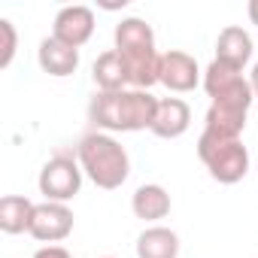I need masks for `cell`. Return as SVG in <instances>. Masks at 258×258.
I'll list each match as a JSON object with an SVG mask.
<instances>
[{"label":"cell","instance_id":"1","mask_svg":"<svg viewBox=\"0 0 258 258\" xmlns=\"http://www.w3.org/2000/svg\"><path fill=\"white\" fill-rule=\"evenodd\" d=\"M155 109L158 97L152 91H97L88 103V121L103 134H134L149 131L155 121Z\"/></svg>","mask_w":258,"mask_h":258},{"label":"cell","instance_id":"2","mask_svg":"<svg viewBox=\"0 0 258 258\" xmlns=\"http://www.w3.org/2000/svg\"><path fill=\"white\" fill-rule=\"evenodd\" d=\"M115 52L121 55L127 73H131V88L149 91L158 82V67H161V55L155 49V31L149 22L143 19H121L115 25Z\"/></svg>","mask_w":258,"mask_h":258},{"label":"cell","instance_id":"3","mask_svg":"<svg viewBox=\"0 0 258 258\" xmlns=\"http://www.w3.org/2000/svg\"><path fill=\"white\" fill-rule=\"evenodd\" d=\"M76 161L82 173L103 191H115L131 176V155L127 149L103 131H91L76 146Z\"/></svg>","mask_w":258,"mask_h":258},{"label":"cell","instance_id":"4","mask_svg":"<svg viewBox=\"0 0 258 258\" xmlns=\"http://www.w3.org/2000/svg\"><path fill=\"white\" fill-rule=\"evenodd\" d=\"M198 158L210 170V176L222 185H237L249 173V149L243 140L231 137H216V134H201L198 137Z\"/></svg>","mask_w":258,"mask_h":258},{"label":"cell","instance_id":"5","mask_svg":"<svg viewBox=\"0 0 258 258\" xmlns=\"http://www.w3.org/2000/svg\"><path fill=\"white\" fill-rule=\"evenodd\" d=\"M204 91L210 94V103H222V106H237V109H249L255 94L249 79L243 76V70H234L222 61L213 58V64L204 70Z\"/></svg>","mask_w":258,"mask_h":258},{"label":"cell","instance_id":"6","mask_svg":"<svg viewBox=\"0 0 258 258\" xmlns=\"http://www.w3.org/2000/svg\"><path fill=\"white\" fill-rule=\"evenodd\" d=\"M82 167H79V161L73 158V155H52L46 164H43V170H40V179H37V185H40V195L46 198V201H52V204H67V201H73L76 195H79V188H82Z\"/></svg>","mask_w":258,"mask_h":258},{"label":"cell","instance_id":"7","mask_svg":"<svg viewBox=\"0 0 258 258\" xmlns=\"http://www.w3.org/2000/svg\"><path fill=\"white\" fill-rule=\"evenodd\" d=\"M28 234L46 246H58L61 240H67L73 234V210L67 204H52V201L37 204Z\"/></svg>","mask_w":258,"mask_h":258},{"label":"cell","instance_id":"8","mask_svg":"<svg viewBox=\"0 0 258 258\" xmlns=\"http://www.w3.org/2000/svg\"><path fill=\"white\" fill-rule=\"evenodd\" d=\"M52 37L70 49H82L94 37V10L82 7V4L58 10V16L52 22Z\"/></svg>","mask_w":258,"mask_h":258},{"label":"cell","instance_id":"9","mask_svg":"<svg viewBox=\"0 0 258 258\" xmlns=\"http://www.w3.org/2000/svg\"><path fill=\"white\" fill-rule=\"evenodd\" d=\"M158 82H161L167 91H173V94H188V91H195L198 82H201V67H198V61H195L188 52L170 49V52L161 55Z\"/></svg>","mask_w":258,"mask_h":258},{"label":"cell","instance_id":"10","mask_svg":"<svg viewBox=\"0 0 258 258\" xmlns=\"http://www.w3.org/2000/svg\"><path fill=\"white\" fill-rule=\"evenodd\" d=\"M188 124H191V106L182 97H164V100H158L155 121L149 131L161 140H176L188 131Z\"/></svg>","mask_w":258,"mask_h":258},{"label":"cell","instance_id":"11","mask_svg":"<svg viewBox=\"0 0 258 258\" xmlns=\"http://www.w3.org/2000/svg\"><path fill=\"white\" fill-rule=\"evenodd\" d=\"M37 61H40L43 73H49L55 79H64V76H73L76 67H79V49H70L61 40L46 37L37 49Z\"/></svg>","mask_w":258,"mask_h":258},{"label":"cell","instance_id":"12","mask_svg":"<svg viewBox=\"0 0 258 258\" xmlns=\"http://www.w3.org/2000/svg\"><path fill=\"white\" fill-rule=\"evenodd\" d=\"M216 61L234 67V70H243L249 61H252V37L240 28V25H228L225 31H219V40H216Z\"/></svg>","mask_w":258,"mask_h":258},{"label":"cell","instance_id":"13","mask_svg":"<svg viewBox=\"0 0 258 258\" xmlns=\"http://www.w3.org/2000/svg\"><path fill=\"white\" fill-rule=\"evenodd\" d=\"M91 79H94L97 91H124L131 85V73H127V67L115 49L97 55V61L91 64Z\"/></svg>","mask_w":258,"mask_h":258},{"label":"cell","instance_id":"14","mask_svg":"<svg viewBox=\"0 0 258 258\" xmlns=\"http://www.w3.org/2000/svg\"><path fill=\"white\" fill-rule=\"evenodd\" d=\"M131 210H134V216L143 219V222H161V219L170 216V195H167L164 185L146 182V185H140V188L134 191Z\"/></svg>","mask_w":258,"mask_h":258},{"label":"cell","instance_id":"15","mask_svg":"<svg viewBox=\"0 0 258 258\" xmlns=\"http://www.w3.org/2000/svg\"><path fill=\"white\" fill-rule=\"evenodd\" d=\"M246 115H249V109H237V106L210 103L207 118H204V131H207V134H216V137H231V140H240V134L246 131Z\"/></svg>","mask_w":258,"mask_h":258},{"label":"cell","instance_id":"16","mask_svg":"<svg viewBox=\"0 0 258 258\" xmlns=\"http://www.w3.org/2000/svg\"><path fill=\"white\" fill-rule=\"evenodd\" d=\"M137 258H179V234L152 225L137 237Z\"/></svg>","mask_w":258,"mask_h":258},{"label":"cell","instance_id":"17","mask_svg":"<svg viewBox=\"0 0 258 258\" xmlns=\"http://www.w3.org/2000/svg\"><path fill=\"white\" fill-rule=\"evenodd\" d=\"M37 204L28 201L25 195H7L0 201V231L4 234H28L34 222Z\"/></svg>","mask_w":258,"mask_h":258},{"label":"cell","instance_id":"18","mask_svg":"<svg viewBox=\"0 0 258 258\" xmlns=\"http://www.w3.org/2000/svg\"><path fill=\"white\" fill-rule=\"evenodd\" d=\"M0 70H7L16 58V49H19V34H16V25L10 19H0Z\"/></svg>","mask_w":258,"mask_h":258},{"label":"cell","instance_id":"19","mask_svg":"<svg viewBox=\"0 0 258 258\" xmlns=\"http://www.w3.org/2000/svg\"><path fill=\"white\" fill-rule=\"evenodd\" d=\"M34 258H73L64 246H40L37 252H34Z\"/></svg>","mask_w":258,"mask_h":258},{"label":"cell","instance_id":"20","mask_svg":"<svg viewBox=\"0 0 258 258\" xmlns=\"http://www.w3.org/2000/svg\"><path fill=\"white\" fill-rule=\"evenodd\" d=\"M246 16H249V22L258 28V0H249V7H246Z\"/></svg>","mask_w":258,"mask_h":258},{"label":"cell","instance_id":"21","mask_svg":"<svg viewBox=\"0 0 258 258\" xmlns=\"http://www.w3.org/2000/svg\"><path fill=\"white\" fill-rule=\"evenodd\" d=\"M249 85H252V94L258 97V61H255V67H252V73H249Z\"/></svg>","mask_w":258,"mask_h":258},{"label":"cell","instance_id":"22","mask_svg":"<svg viewBox=\"0 0 258 258\" xmlns=\"http://www.w3.org/2000/svg\"><path fill=\"white\" fill-rule=\"evenodd\" d=\"M103 258H112V255H103Z\"/></svg>","mask_w":258,"mask_h":258}]
</instances>
